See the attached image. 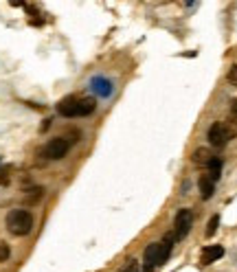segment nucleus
I'll use <instances>...</instances> for the list:
<instances>
[{
  "mask_svg": "<svg viewBox=\"0 0 237 272\" xmlns=\"http://www.w3.org/2000/svg\"><path fill=\"white\" fill-rule=\"evenodd\" d=\"M7 257H9V248H7L3 241H0V261H5Z\"/></svg>",
  "mask_w": 237,
  "mask_h": 272,
  "instance_id": "16",
  "label": "nucleus"
},
{
  "mask_svg": "<svg viewBox=\"0 0 237 272\" xmlns=\"http://www.w3.org/2000/svg\"><path fill=\"white\" fill-rule=\"evenodd\" d=\"M218 224H220V217L218 215H213L211 219H209V229H206V235H216V231H218Z\"/></svg>",
  "mask_w": 237,
  "mask_h": 272,
  "instance_id": "14",
  "label": "nucleus"
},
{
  "mask_svg": "<svg viewBox=\"0 0 237 272\" xmlns=\"http://www.w3.org/2000/svg\"><path fill=\"white\" fill-rule=\"evenodd\" d=\"M220 257H224V248L222 246H206L202 251V255H200V263H202V266H209V263L218 261Z\"/></svg>",
  "mask_w": 237,
  "mask_h": 272,
  "instance_id": "7",
  "label": "nucleus"
},
{
  "mask_svg": "<svg viewBox=\"0 0 237 272\" xmlns=\"http://www.w3.org/2000/svg\"><path fill=\"white\" fill-rule=\"evenodd\" d=\"M68 150H70V141H68V138L57 136V138H53V141L46 143V147L42 150V154L49 160H59V158H64L66 154H68Z\"/></svg>",
  "mask_w": 237,
  "mask_h": 272,
  "instance_id": "4",
  "label": "nucleus"
},
{
  "mask_svg": "<svg viewBox=\"0 0 237 272\" xmlns=\"http://www.w3.org/2000/svg\"><path fill=\"white\" fill-rule=\"evenodd\" d=\"M7 229H9L11 235L16 237H25V235L31 233L33 229V217L31 213L25 211V209H16L7 215Z\"/></svg>",
  "mask_w": 237,
  "mask_h": 272,
  "instance_id": "2",
  "label": "nucleus"
},
{
  "mask_svg": "<svg viewBox=\"0 0 237 272\" xmlns=\"http://www.w3.org/2000/svg\"><path fill=\"white\" fill-rule=\"evenodd\" d=\"M57 112L62 116H77L79 114V97L70 94V97H64L57 104Z\"/></svg>",
  "mask_w": 237,
  "mask_h": 272,
  "instance_id": "6",
  "label": "nucleus"
},
{
  "mask_svg": "<svg viewBox=\"0 0 237 272\" xmlns=\"http://www.w3.org/2000/svg\"><path fill=\"white\" fill-rule=\"evenodd\" d=\"M121 272H140V263L136 259H128V263L121 268Z\"/></svg>",
  "mask_w": 237,
  "mask_h": 272,
  "instance_id": "13",
  "label": "nucleus"
},
{
  "mask_svg": "<svg viewBox=\"0 0 237 272\" xmlns=\"http://www.w3.org/2000/svg\"><path fill=\"white\" fill-rule=\"evenodd\" d=\"M94 108H97V101H94L92 97L79 99V114H77V116H88V114H92Z\"/></svg>",
  "mask_w": 237,
  "mask_h": 272,
  "instance_id": "11",
  "label": "nucleus"
},
{
  "mask_svg": "<svg viewBox=\"0 0 237 272\" xmlns=\"http://www.w3.org/2000/svg\"><path fill=\"white\" fill-rule=\"evenodd\" d=\"M198 187H200V195H202V200H209V197L213 195V191H216V182L209 180L206 176H202L198 182Z\"/></svg>",
  "mask_w": 237,
  "mask_h": 272,
  "instance_id": "9",
  "label": "nucleus"
},
{
  "mask_svg": "<svg viewBox=\"0 0 237 272\" xmlns=\"http://www.w3.org/2000/svg\"><path fill=\"white\" fill-rule=\"evenodd\" d=\"M191 226H194V213H191L189 209L178 211L176 222H174V235H176V239L187 237V233L191 231Z\"/></svg>",
  "mask_w": 237,
  "mask_h": 272,
  "instance_id": "5",
  "label": "nucleus"
},
{
  "mask_svg": "<svg viewBox=\"0 0 237 272\" xmlns=\"http://www.w3.org/2000/svg\"><path fill=\"white\" fill-rule=\"evenodd\" d=\"M206 178L209 180H213V182H218L220 180V176H222V160L218 158V156H213L211 158V163L206 165Z\"/></svg>",
  "mask_w": 237,
  "mask_h": 272,
  "instance_id": "8",
  "label": "nucleus"
},
{
  "mask_svg": "<svg viewBox=\"0 0 237 272\" xmlns=\"http://www.w3.org/2000/svg\"><path fill=\"white\" fill-rule=\"evenodd\" d=\"M226 79H228V84H231V86H237V64H233L231 68H228Z\"/></svg>",
  "mask_w": 237,
  "mask_h": 272,
  "instance_id": "15",
  "label": "nucleus"
},
{
  "mask_svg": "<svg viewBox=\"0 0 237 272\" xmlns=\"http://www.w3.org/2000/svg\"><path fill=\"white\" fill-rule=\"evenodd\" d=\"M211 158H213V154L209 152V150H204V147H200V150H196L194 152V156H191V160H194V165H198V167H206L211 163Z\"/></svg>",
  "mask_w": 237,
  "mask_h": 272,
  "instance_id": "10",
  "label": "nucleus"
},
{
  "mask_svg": "<svg viewBox=\"0 0 237 272\" xmlns=\"http://www.w3.org/2000/svg\"><path fill=\"white\" fill-rule=\"evenodd\" d=\"M169 253H172V248H169L167 244H162V241H156V244H150L145 248L143 253V259H145V272H152L160 268L162 263L167 261Z\"/></svg>",
  "mask_w": 237,
  "mask_h": 272,
  "instance_id": "3",
  "label": "nucleus"
},
{
  "mask_svg": "<svg viewBox=\"0 0 237 272\" xmlns=\"http://www.w3.org/2000/svg\"><path fill=\"white\" fill-rule=\"evenodd\" d=\"M231 116H237V99H233V108H231Z\"/></svg>",
  "mask_w": 237,
  "mask_h": 272,
  "instance_id": "17",
  "label": "nucleus"
},
{
  "mask_svg": "<svg viewBox=\"0 0 237 272\" xmlns=\"http://www.w3.org/2000/svg\"><path fill=\"white\" fill-rule=\"evenodd\" d=\"M237 134V116H231L224 123H213L209 128V143L213 147H222L226 145L231 138Z\"/></svg>",
  "mask_w": 237,
  "mask_h": 272,
  "instance_id": "1",
  "label": "nucleus"
},
{
  "mask_svg": "<svg viewBox=\"0 0 237 272\" xmlns=\"http://www.w3.org/2000/svg\"><path fill=\"white\" fill-rule=\"evenodd\" d=\"M92 86H94V90H97L99 94H103V97H108V94L112 92V88H110L108 79H92Z\"/></svg>",
  "mask_w": 237,
  "mask_h": 272,
  "instance_id": "12",
  "label": "nucleus"
}]
</instances>
